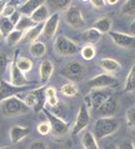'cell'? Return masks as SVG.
Listing matches in <instances>:
<instances>
[{"mask_svg":"<svg viewBox=\"0 0 135 149\" xmlns=\"http://www.w3.org/2000/svg\"><path fill=\"white\" fill-rule=\"evenodd\" d=\"M50 113H53V114L55 115V117H59V118L63 119V115L66 113V105H65L64 103H60V102H59L58 105L51 107Z\"/></svg>","mask_w":135,"mask_h":149,"instance_id":"cell-36","label":"cell"},{"mask_svg":"<svg viewBox=\"0 0 135 149\" xmlns=\"http://www.w3.org/2000/svg\"><path fill=\"white\" fill-rule=\"evenodd\" d=\"M89 86L93 89H108V88H116L119 85V80L115 77L109 74H99L89 80Z\"/></svg>","mask_w":135,"mask_h":149,"instance_id":"cell-7","label":"cell"},{"mask_svg":"<svg viewBox=\"0 0 135 149\" xmlns=\"http://www.w3.org/2000/svg\"><path fill=\"white\" fill-rule=\"evenodd\" d=\"M30 133V128L26 127H20V125H15L10 129V140L13 144L19 143L20 140H23L25 136Z\"/></svg>","mask_w":135,"mask_h":149,"instance_id":"cell-17","label":"cell"},{"mask_svg":"<svg viewBox=\"0 0 135 149\" xmlns=\"http://www.w3.org/2000/svg\"><path fill=\"white\" fill-rule=\"evenodd\" d=\"M130 30H132L133 34H135V20L132 23V25H130Z\"/></svg>","mask_w":135,"mask_h":149,"instance_id":"cell-48","label":"cell"},{"mask_svg":"<svg viewBox=\"0 0 135 149\" xmlns=\"http://www.w3.org/2000/svg\"><path fill=\"white\" fill-rule=\"evenodd\" d=\"M81 143H83V147L85 149H100L99 148V144L96 142V138L94 136L93 133H85L83 135V139H81Z\"/></svg>","mask_w":135,"mask_h":149,"instance_id":"cell-24","label":"cell"},{"mask_svg":"<svg viewBox=\"0 0 135 149\" xmlns=\"http://www.w3.org/2000/svg\"><path fill=\"white\" fill-rule=\"evenodd\" d=\"M119 129V120L115 117L99 118L94 124V136L96 139H104L114 134Z\"/></svg>","mask_w":135,"mask_h":149,"instance_id":"cell-1","label":"cell"},{"mask_svg":"<svg viewBox=\"0 0 135 149\" xmlns=\"http://www.w3.org/2000/svg\"><path fill=\"white\" fill-rule=\"evenodd\" d=\"M100 67L108 73H115L120 69V64H119V61H116L115 59L104 58V59L100 60Z\"/></svg>","mask_w":135,"mask_h":149,"instance_id":"cell-22","label":"cell"},{"mask_svg":"<svg viewBox=\"0 0 135 149\" xmlns=\"http://www.w3.org/2000/svg\"><path fill=\"white\" fill-rule=\"evenodd\" d=\"M43 111L45 113V115H46L48 122L50 123L53 135H55V136H64L65 134H68L69 124L66 122H64V119H61L59 117H55L54 114L50 113V111L46 110L45 108L43 109Z\"/></svg>","mask_w":135,"mask_h":149,"instance_id":"cell-6","label":"cell"},{"mask_svg":"<svg viewBox=\"0 0 135 149\" xmlns=\"http://www.w3.org/2000/svg\"><path fill=\"white\" fill-rule=\"evenodd\" d=\"M13 30H15V25L10 22L9 18H1L0 19V31H1L3 36L6 38Z\"/></svg>","mask_w":135,"mask_h":149,"instance_id":"cell-29","label":"cell"},{"mask_svg":"<svg viewBox=\"0 0 135 149\" xmlns=\"http://www.w3.org/2000/svg\"><path fill=\"white\" fill-rule=\"evenodd\" d=\"M23 36H24V31H21V30H16V29H15V30H13L9 35L6 36V43H8V45L13 47V45L18 44L19 41L23 39Z\"/></svg>","mask_w":135,"mask_h":149,"instance_id":"cell-32","label":"cell"},{"mask_svg":"<svg viewBox=\"0 0 135 149\" xmlns=\"http://www.w3.org/2000/svg\"><path fill=\"white\" fill-rule=\"evenodd\" d=\"M25 104L29 107V108H34V111H40L44 109V104L46 103V99H45V86L42 88H38L35 90H31V92L26 95L25 98Z\"/></svg>","mask_w":135,"mask_h":149,"instance_id":"cell-5","label":"cell"},{"mask_svg":"<svg viewBox=\"0 0 135 149\" xmlns=\"http://www.w3.org/2000/svg\"><path fill=\"white\" fill-rule=\"evenodd\" d=\"M18 54H19V52H16V55L14 58V60H15L16 65H18V68L21 70L23 73L30 72L31 68H33V61L26 56H18Z\"/></svg>","mask_w":135,"mask_h":149,"instance_id":"cell-23","label":"cell"},{"mask_svg":"<svg viewBox=\"0 0 135 149\" xmlns=\"http://www.w3.org/2000/svg\"><path fill=\"white\" fill-rule=\"evenodd\" d=\"M126 120H128V124L130 127L135 128V107L128 109V111H126Z\"/></svg>","mask_w":135,"mask_h":149,"instance_id":"cell-39","label":"cell"},{"mask_svg":"<svg viewBox=\"0 0 135 149\" xmlns=\"http://www.w3.org/2000/svg\"><path fill=\"white\" fill-rule=\"evenodd\" d=\"M25 90V88L15 86L11 83H8L5 80H0V103L9 99L11 97H16V94L21 93Z\"/></svg>","mask_w":135,"mask_h":149,"instance_id":"cell-12","label":"cell"},{"mask_svg":"<svg viewBox=\"0 0 135 149\" xmlns=\"http://www.w3.org/2000/svg\"><path fill=\"white\" fill-rule=\"evenodd\" d=\"M0 110L5 117H19V115L26 114L29 111V107L20 98L11 97L1 103Z\"/></svg>","mask_w":135,"mask_h":149,"instance_id":"cell-2","label":"cell"},{"mask_svg":"<svg viewBox=\"0 0 135 149\" xmlns=\"http://www.w3.org/2000/svg\"><path fill=\"white\" fill-rule=\"evenodd\" d=\"M29 149H48L46 144H45L44 142H40V140H36V142H33L30 144Z\"/></svg>","mask_w":135,"mask_h":149,"instance_id":"cell-41","label":"cell"},{"mask_svg":"<svg viewBox=\"0 0 135 149\" xmlns=\"http://www.w3.org/2000/svg\"><path fill=\"white\" fill-rule=\"evenodd\" d=\"M1 38H3V35H1V31H0V40H1Z\"/></svg>","mask_w":135,"mask_h":149,"instance_id":"cell-52","label":"cell"},{"mask_svg":"<svg viewBox=\"0 0 135 149\" xmlns=\"http://www.w3.org/2000/svg\"><path fill=\"white\" fill-rule=\"evenodd\" d=\"M134 90H135V63L133 68L130 69L128 77H126L125 86H124V92H134Z\"/></svg>","mask_w":135,"mask_h":149,"instance_id":"cell-30","label":"cell"},{"mask_svg":"<svg viewBox=\"0 0 135 149\" xmlns=\"http://www.w3.org/2000/svg\"><path fill=\"white\" fill-rule=\"evenodd\" d=\"M132 143H133V147H134V149H135V138L133 139V142H132Z\"/></svg>","mask_w":135,"mask_h":149,"instance_id":"cell-51","label":"cell"},{"mask_svg":"<svg viewBox=\"0 0 135 149\" xmlns=\"http://www.w3.org/2000/svg\"><path fill=\"white\" fill-rule=\"evenodd\" d=\"M43 1H39V0H29V1L23 3L21 5L19 6L18 11L20 14H25V15H31L34 11L38 9L40 5H43Z\"/></svg>","mask_w":135,"mask_h":149,"instance_id":"cell-19","label":"cell"},{"mask_svg":"<svg viewBox=\"0 0 135 149\" xmlns=\"http://www.w3.org/2000/svg\"><path fill=\"white\" fill-rule=\"evenodd\" d=\"M121 13L124 15H135V0H128L123 4L121 6Z\"/></svg>","mask_w":135,"mask_h":149,"instance_id":"cell-34","label":"cell"},{"mask_svg":"<svg viewBox=\"0 0 135 149\" xmlns=\"http://www.w3.org/2000/svg\"><path fill=\"white\" fill-rule=\"evenodd\" d=\"M15 11H16V9H15L14 5H11V4H6L5 8H4V10H3L1 16H3V18H10V16L13 15Z\"/></svg>","mask_w":135,"mask_h":149,"instance_id":"cell-40","label":"cell"},{"mask_svg":"<svg viewBox=\"0 0 135 149\" xmlns=\"http://www.w3.org/2000/svg\"><path fill=\"white\" fill-rule=\"evenodd\" d=\"M5 5H6V3L3 1V0H0V15L3 14V10H4V8H5Z\"/></svg>","mask_w":135,"mask_h":149,"instance_id":"cell-46","label":"cell"},{"mask_svg":"<svg viewBox=\"0 0 135 149\" xmlns=\"http://www.w3.org/2000/svg\"><path fill=\"white\" fill-rule=\"evenodd\" d=\"M10 83L15 86H20V88H25V86L30 85V84H34L33 81H29L25 78V75L23 74V72L18 68L15 60L13 61L11 64V68H10Z\"/></svg>","mask_w":135,"mask_h":149,"instance_id":"cell-11","label":"cell"},{"mask_svg":"<svg viewBox=\"0 0 135 149\" xmlns=\"http://www.w3.org/2000/svg\"><path fill=\"white\" fill-rule=\"evenodd\" d=\"M0 149H13V148H11V147H1Z\"/></svg>","mask_w":135,"mask_h":149,"instance_id":"cell-50","label":"cell"},{"mask_svg":"<svg viewBox=\"0 0 135 149\" xmlns=\"http://www.w3.org/2000/svg\"><path fill=\"white\" fill-rule=\"evenodd\" d=\"M44 30V23L42 24H36L34 25L31 29H29L26 33H25V36H24V40L26 41V43H35L36 39L39 38V35L43 33Z\"/></svg>","mask_w":135,"mask_h":149,"instance_id":"cell-20","label":"cell"},{"mask_svg":"<svg viewBox=\"0 0 135 149\" xmlns=\"http://www.w3.org/2000/svg\"><path fill=\"white\" fill-rule=\"evenodd\" d=\"M116 111H118V99L115 97H111L95 110V114L100 118H110L114 117V114Z\"/></svg>","mask_w":135,"mask_h":149,"instance_id":"cell-9","label":"cell"},{"mask_svg":"<svg viewBox=\"0 0 135 149\" xmlns=\"http://www.w3.org/2000/svg\"><path fill=\"white\" fill-rule=\"evenodd\" d=\"M60 93L63 94L64 97L73 98L78 94V86L75 84H73V83H66V84H64L60 88Z\"/></svg>","mask_w":135,"mask_h":149,"instance_id":"cell-31","label":"cell"},{"mask_svg":"<svg viewBox=\"0 0 135 149\" xmlns=\"http://www.w3.org/2000/svg\"><path fill=\"white\" fill-rule=\"evenodd\" d=\"M64 77H66L68 79H70L71 81H80L83 80V78L85 77L87 69L80 61L73 60V61H68L64 65L63 70H61Z\"/></svg>","mask_w":135,"mask_h":149,"instance_id":"cell-3","label":"cell"},{"mask_svg":"<svg viewBox=\"0 0 135 149\" xmlns=\"http://www.w3.org/2000/svg\"><path fill=\"white\" fill-rule=\"evenodd\" d=\"M118 149H134L133 143L129 142V140H123L118 144Z\"/></svg>","mask_w":135,"mask_h":149,"instance_id":"cell-42","label":"cell"},{"mask_svg":"<svg viewBox=\"0 0 135 149\" xmlns=\"http://www.w3.org/2000/svg\"><path fill=\"white\" fill-rule=\"evenodd\" d=\"M111 25H113L111 19L108 18V16H105V18L96 20V22L93 24V29H95V30L101 33V34H104V33H110Z\"/></svg>","mask_w":135,"mask_h":149,"instance_id":"cell-21","label":"cell"},{"mask_svg":"<svg viewBox=\"0 0 135 149\" xmlns=\"http://www.w3.org/2000/svg\"><path fill=\"white\" fill-rule=\"evenodd\" d=\"M90 122V115H89V110L87 108V105L83 104L80 107V110L78 113L76 120L74 124V128H73V134H78L79 132H81L83 129H85L89 125Z\"/></svg>","mask_w":135,"mask_h":149,"instance_id":"cell-13","label":"cell"},{"mask_svg":"<svg viewBox=\"0 0 135 149\" xmlns=\"http://www.w3.org/2000/svg\"><path fill=\"white\" fill-rule=\"evenodd\" d=\"M54 72V65L50 60H43L42 64H40V68H39V75H40V81L42 84H46L50 79L51 74Z\"/></svg>","mask_w":135,"mask_h":149,"instance_id":"cell-16","label":"cell"},{"mask_svg":"<svg viewBox=\"0 0 135 149\" xmlns=\"http://www.w3.org/2000/svg\"><path fill=\"white\" fill-rule=\"evenodd\" d=\"M38 132L40 135H46L51 132V127H50V123L49 122H42L38 125Z\"/></svg>","mask_w":135,"mask_h":149,"instance_id":"cell-37","label":"cell"},{"mask_svg":"<svg viewBox=\"0 0 135 149\" xmlns=\"http://www.w3.org/2000/svg\"><path fill=\"white\" fill-rule=\"evenodd\" d=\"M49 6L55 11H66L71 8V1L70 0H51L49 1Z\"/></svg>","mask_w":135,"mask_h":149,"instance_id":"cell-25","label":"cell"},{"mask_svg":"<svg viewBox=\"0 0 135 149\" xmlns=\"http://www.w3.org/2000/svg\"><path fill=\"white\" fill-rule=\"evenodd\" d=\"M101 36H103V34L99 33L98 30H95V29H93V28H90L83 33V39L85 41H88V43H93V44L98 43V41L101 39Z\"/></svg>","mask_w":135,"mask_h":149,"instance_id":"cell-26","label":"cell"},{"mask_svg":"<svg viewBox=\"0 0 135 149\" xmlns=\"http://www.w3.org/2000/svg\"><path fill=\"white\" fill-rule=\"evenodd\" d=\"M34 26V23L30 20V18H26V16H21V19L19 20V23L16 24L15 29L16 30H21V31H25V30H29Z\"/></svg>","mask_w":135,"mask_h":149,"instance_id":"cell-33","label":"cell"},{"mask_svg":"<svg viewBox=\"0 0 135 149\" xmlns=\"http://www.w3.org/2000/svg\"><path fill=\"white\" fill-rule=\"evenodd\" d=\"M9 19H10V22H11V23H13V24H14V25L16 26V24H18V23H19V20H20V19H21V14H20V13H19V11H15V13H14L13 15H11V16H10V18H9Z\"/></svg>","mask_w":135,"mask_h":149,"instance_id":"cell-43","label":"cell"},{"mask_svg":"<svg viewBox=\"0 0 135 149\" xmlns=\"http://www.w3.org/2000/svg\"><path fill=\"white\" fill-rule=\"evenodd\" d=\"M90 4H91L94 8H99V9H100V8H103L105 5V1H104V0H91Z\"/></svg>","mask_w":135,"mask_h":149,"instance_id":"cell-44","label":"cell"},{"mask_svg":"<svg viewBox=\"0 0 135 149\" xmlns=\"http://www.w3.org/2000/svg\"><path fill=\"white\" fill-rule=\"evenodd\" d=\"M116 3H118L116 0H114V1H105V4H109V5H115Z\"/></svg>","mask_w":135,"mask_h":149,"instance_id":"cell-49","label":"cell"},{"mask_svg":"<svg viewBox=\"0 0 135 149\" xmlns=\"http://www.w3.org/2000/svg\"><path fill=\"white\" fill-rule=\"evenodd\" d=\"M109 34L118 47L126 49L135 48V35H129L125 34V33H118V31H110Z\"/></svg>","mask_w":135,"mask_h":149,"instance_id":"cell-10","label":"cell"},{"mask_svg":"<svg viewBox=\"0 0 135 149\" xmlns=\"http://www.w3.org/2000/svg\"><path fill=\"white\" fill-rule=\"evenodd\" d=\"M81 56L84 58L85 60H91L94 56H95V48L93 45H85V47L81 49Z\"/></svg>","mask_w":135,"mask_h":149,"instance_id":"cell-35","label":"cell"},{"mask_svg":"<svg viewBox=\"0 0 135 149\" xmlns=\"http://www.w3.org/2000/svg\"><path fill=\"white\" fill-rule=\"evenodd\" d=\"M45 99H46V103L50 107H55L59 104V99L56 97V90L53 86H46L45 88Z\"/></svg>","mask_w":135,"mask_h":149,"instance_id":"cell-27","label":"cell"},{"mask_svg":"<svg viewBox=\"0 0 135 149\" xmlns=\"http://www.w3.org/2000/svg\"><path fill=\"white\" fill-rule=\"evenodd\" d=\"M104 149H118V146H115V144H106Z\"/></svg>","mask_w":135,"mask_h":149,"instance_id":"cell-47","label":"cell"},{"mask_svg":"<svg viewBox=\"0 0 135 149\" xmlns=\"http://www.w3.org/2000/svg\"><path fill=\"white\" fill-rule=\"evenodd\" d=\"M59 22H60V15L59 13H55L51 16H49V19L44 23L43 33L46 39H51L55 35L56 30H58V26H59Z\"/></svg>","mask_w":135,"mask_h":149,"instance_id":"cell-15","label":"cell"},{"mask_svg":"<svg viewBox=\"0 0 135 149\" xmlns=\"http://www.w3.org/2000/svg\"><path fill=\"white\" fill-rule=\"evenodd\" d=\"M111 97H113V93L110 92L109 89H94L93 92L90 93V99H91L93 108L96 110L99 107H101Z\"/></svg>","mask_w":135,"mask_h":149,"instance_id":"cell-14","label":"cell"},{"mask_svg":"<svg viewBox=\"0 0 135 149\" xmlns=\"http://www.w3.org/2000/svg\"><path fill=\"white\" fill-rule=\"evenodd\" d=\"M8 64H9V56L5 53H0V75L6 70Z\"/></svg>","mask_w":135,"mask_h":149,"instance_id":"cell-38","label":"cell"},{"mask_svg":"<svg viewBox=\"0 0 135 149\" xmlns=\"http://www.w3.org/2000/svg\"><path fill=\"white\" fill-rule=\"evenodd\" d=\"M48 19H49V9L45 4L40 5L38 9L30 15V20L33 23H36V24H42L44 22H46Z\"/></svg>","mask_w":135,"mask_h":149,"instance_id":"cell-18","label":"cell"},{"mask_svg":"<svg viewBox=\"0 0 135 149\" xmlns=\"http://www.w3.org/2000/svg\"><path fill=\"white\" fill-rule=\"evenodd\" d=\"M45 52H46V47L42 41H35L30 45V54L35 58H42L44 56Z\"/></svg>","mask_w":135,"mask_h":149,"instance_id":"cell-28","label":"cell"},{"mask_svg":"<svg viewBox=\"0 0 135 149\" xmlns=\"http://www.w3.org/2000/svg\"><path fill=\"white\" fill-rule=\"evenodd\" d=\"M54 50L56 52V54H59L61 56H70L76 54L79 48H78V45L71 39H69L64 35H60L55 39Z\"/></svg>","mask_w":135,"mask_h":149,"instance_id":"cell-4","label":"cell"},{"mask_svg":"<svg viewBox=\"0 0 135 149\" xmlns=\"http://www.w3.org/2000/svg\"><path fill=\"white\" fill-rule=\"evenodd\" d=\"M65 22L73 29H81L85 26V19L79 8L71 6L69 10L65 11Z\"/></svg>","mask_w":135,"mask_h":149,"instance_id":"cell-8","label":"cell"},{"mask_svg":"<svg viewBox=\"0 0 135 149\" xmlns=\"http://www.w3.org/2000/svg\"><path fill=\"white\" fill-rule=\"evenodd\" d=\"M84 100H85V105H87V108H88V107H89V108H90V107H93V104H91V99H90V95H87Z\"/></svg>","mask_w":135,"mask_h":149,"instance_id":"cell-45","label":"cell"}]
</instances>
